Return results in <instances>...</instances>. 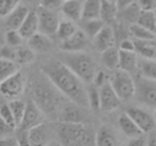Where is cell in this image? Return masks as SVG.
<instances>
[{"mask_svg":"<svg viewBox=\"0 0 156 146\" xmlns=\"http://www.w3.org/2000/svg\"><path fill=\"white\" fill-rule=\"evenodd\" d=\"M42 71L63 96L81 107H89L85 82L62 61H48L42 66Z\"/></svg>","mask_w":156,"mask_h":146,"instance_id":"6da1fadb","label":"cell"},{"mask_svg":"<svg viewBox=\"0 0 156 146\" xmlns=\"http://www.w3.org/2000/svg\"><path fill=\"white\" fill-rule=\"evenodd\" d=\"M57 134L61 144L86 146L95 144V134L85 123H63L57 126Z\"/></svg>","mask_w":156,"mask_h":146,"instance_id":"7a4b0ae2","label":"cell"},{"mask_svg":"<svg viewBox=\"0 0 156 146\" xmlns=\"http://www.w3.org/2000/svg\"><path fill=\"white\" fill-rule=\"evenodd\" d=\"M60 61L71 68L85 83H92L98 71L95 60L85 51H63Z\"/></svg>","mask_w":156,"mask_h":146,"instance_id":"3957f363","label":"cell"},{"mask_svg":"<svg viewBox=\"0 0 156 146\" xmlns=\"http://www.w3.org/2000/svg\"><path fill=\"white\" fill-rule=\"evenodd\" d=\"M56 90L57 88L50 82L47 77L46 79L39 78L32 85L33 101L46 115L52 116L57 114V111L59 110L60 98Z\"/></svg>","mask_w":156,"mask_h":146,"instance_id":"277c9868","label":"cell"},{"mask_svg":"<svg viewBox=\"0 0 156 146\" xmlns=\"http://www.w3.org/2000/svg\"><path fill=\"white\" fill-rule=\"evenodd\" d=\"M109 82L121 101L128 100L135 96L136 84L132 77V74L119 69L111 76Z\"/></svg>","mask_w":156,"mask_h":146,"instance_id":"5b68a950","label":"cell"},{"mask_svg":"<svg viewBox=\"0 0 156 146\" xmlns=\"http://www.w3.org/2000/svg\"><path fill=\"white\" fill-rule=\"evenodd\" d=\"M136 84L135 96L143 105L156 108V81L139 77Z\"/></svg>","mask_w":156,"mask_h":146,"instance_id":"8992f818","label":"cell"},{"mask_svg":"<svg viewBox=\"0 0 156 146\" xmlns=\"http://www.w3.org/2000/svg\"><path fill=\"white\" fill-rule=\"evenodd\" d=\"M26 85V79L20 71L0 83V93L7 98L16 99L23 94Z\"/></svg>","mask_w":156,"mask_h":146,"instance_id":"52a82bcc","label":"cell"},{"mask_svg":"<svg viewBox=\"0 0 156 146\" xmlns=\"http://www.w3.org/2000/svg\"><path fill=\"white\" fill-rule=\"evenodd\" d=\"M39 18V31L47 35H54L57 33V29L60 24L58 14L54 10H48L40 5L37 10Z\"/></svg>","mask_w":156,"mask_h":146,"instance_id":"ba28073f","label":"cell"},{"mask_svg":"<svg viewBox=\"0 0 156 146\" xmlns=\"http://www.w3.org/2000/svg\"><path fill=\"white\" fill-rule=\"evenodd\" d=\"M85 109V107H81L75 103H67L59 111V120L63 123H85L88 117Z\"/></svg>","mask_w":156,"mask_h":146,"instance_id":"9c48e42d","label":"cell"},{"mask_svg":"<svg viewBox=\"0 0 156 146\" xmlns=\"http://www.w3.org/2000/svg\"><path fill=\"white\" fill-rule=\"evenodd\" d=\"M44 112L37 107V105L33 100L28 101L26 105V110L25 114L23 116V120L20 122L18 128L24 129V130H29L32 127L43 123Z\"/></svg>","mask_w":156,"mask_h":146,"instance_id":"30bf717a","label":"cell"},{"mask_svg":"<svg viewBox=\"0 0 156 146\" xmlns=\"http://www.w3.org/2000/svg\"><path fill=\"white\" fill-rule=\"evenodd\" d=\"M100 97H101V110L110 112L115 110L120 106L121 99L115 92L111 86L109 80L100 86Z\"/></svg>","mask_w":156,"mask_h":146,"instance_id":"8fae6325","label":"cell"},{"mask_svg":"<svg viewBox=\"0 0 156 146\" xmlns=\"http://www.w3.org/2000/svg\"><path fill=\"white\" fill-rule=\"evenodd\" d=\"M89 37L83 30H77L69 39L61 42L60 48L62 51L76 52L83 51L89 45Z\"/></svg>","mask_w":156,"mask_h":146,"instance_id":"7c38bea8","label":"cell"},{"mask_svg":"<svg viewBox=\"0 0 156 146\" xmlns=\"http://www.w3.org/2000/svg\"><path fill=\"white\" fill-rule=\"evenodd\" d=\"M126 113L132 117V120L137 124V126L143 131L147 132L155 127V120L153 116L145 110L138 107H130L127 109Z\"/></svg>","mask_w":156,"mask_h":146,"instance_id":"4fadbf2b","label":"cell"},{"mask_svg":"<svg viewBox=\"0 0 156 146\" xmlns=\"http://www.w3.org/2000/svg\"><path fill=\"white\" fill-rule=\"evenodd\" d=\"M93 47L96 51L103 52L104 50L115 46V29L109 25H105L102 30L93 37Z\"/></svg>","mask_w":156,"mask_h":146,"instance_id":"5bb4252c","label":"cell"},{"mask_svg":"<svg viewBox=\"0 0 156 146\" xmlns=\"http://www.w3.org/2000/svg\"><path fill=\"white\" fill-rule=\"evenodd\" d=\"M28 46L37 54H46L52 49V41L49 35L37 32L28 39Z\"/></svg>","mask_w":156,"mask_h":146,"instance_id":"9a60e30c","label":"cell"},{"mask_svg":"<svg viewBox=\"0 0 156 146\" xmlns=\"http://www.w3.org/2000/svg\"><path fill=\"white\" fill-rule=\"evenodd\" d=\"M118 125H119V128L122 131V133L128 139L140 137L143 133V131L137 126V124L127 113H123L120 115L119 120H118Z\"/></svg>","mask_w":156,"mask_h":146,"instance_id":"2e32d148","label":"cell"},{"mask_svg":"<svg viewBox=\"0 0 156 146\" xmlns=\"http://www.w3.org/2000/svg\"><path fill=\"white\" fill-rule=\"evenodd\" d=\"M18 32L23 36V39L28 40L34 33L39 32V18H37V11H29L28 15L20 27L18 28Z\"/></svg>","mask_w":156,"mask_h":146,"instance_id":"e0dca14e","label":"cell"},{"mask_svg":"<svg viewBox=\"0 0 156 146\" xmlns=\"http://www.w3.org/2000/svg\"><path fill=\"white\" fill-rule=\"evenodd\" d=\"M29 10L27 7L18 5L10 14L5 16V27L8 29H15L18 30L20 25L25 20L26 16L28 15Z\"/></svg>","mask_w":156,"mask_h":146,"instance_id":"ac0fdd59","label":"cell"},{"mask_svg":"<svg viewBox=\"0 0 156 146\" xmlns=\"http://www.w3.org/2000/svg\"><path fill=\"white\" fill-rule=\"evenodd\" d=\"M119 68L129 74L138 71V54L136 51L120 50Z\"/></svg>","mask_w":156,"mask_h":146,"instance_id":"d6986e66","label":"cell"},{"mask_svg":"<svg viewBox=\"0 0 156 146\" xmlns=\"http://www.w3.org/2000/svg\"><path fill=\"white\" fill-rule=\"evenodd\" d=\"M63 15L72 22H77L81 19L83 3L79 0H64L61 7Z\"/></svg>","mask_w":156,"mask_h":146,"instance_id":"ffe728a7","label":"cell"},{"mask_svg":"<svg viewBox=\"0 0 156 146\" xmlns=\"http://www.w3.org/2000/svg\"><path fill=\"white\" fill-rule=\"evenodd\" d=\"M29 143L31 146H40V145H46V142L48 141V129L43 123L37 125L29 129Z\"/></svg>","mask_w":156,"mask_h":146,"instance_id":"44dd1931","label":"cell"},{"mask_svg":"<svg viewBox=\"0 0 156 146\" xmlns=\"http://www.w3.org/2000/svg\"><path fill=\"white\" fill-rule=\"evenodd\" d=\"M119 9L115 1L101 0V19L106 25H110L118 18Z\"/></svg>","mask_w":156,"mask_h":146,"instance_id":"7402d4cb","label":"cell"},{"mask_svg":"<svg viewBox=\"0 0 156 146\" xmlns=\"http://www.w3.org/2000/svg\"><path fill=\"white\" fill-rule=\"evenodd\" d=\"M140 13H141V9L136 1V2H134V3H132V5H127V7L123 8V9L119 10L118 18H120L122 22L133 25L138 22Z\"/></svg>","mask_w":156,"mask_h":146,"instance_id":"603a6c76","label":"cell"},{"mask_svg":"<svg viewBox=\"0 0 156 146\" xmlns=\"http://www.w3.org/2000/svg\"><path fill=\"white\" fill-rule=\"evenodd\" d=\"M95 144L98 146H115L118 140L109 127L101 126L95 134Z\"/></svg>","mask_w":156,"mask_h":146,"instance_id":"cb8c5ba5","label":"cell"},{"mask_svg":"<svg viewBox=\"0 0 156 146\" xmlns=\"http://www.w3.org/2000/svg\"><path fill=\"white\" fill-rule=\"evenodd\" d=\"M101 18V0H85L83 3L81 19Z\"/></svg>","mask_w":156,"mask_h":146,"instance_id":"d4e9b609","label":"cell"},{"mask_svg":"<svg viewBox=\"0 0 156 146\" xmlns=\"http://www.w3.org/2000/svg\"><path fill=\"white\" fill-rule=\"evenodd\" d=\"M154 41H135V51L141 58L153 59L156 60V45L153 43Z\"/></svg>","mask_w":156,"mask_h":146,"instance_id":"484cf974","label":"cell"},{"mask_svg":"<svg viewBox=\"0 0 156 146\" xmlns=\"http://www.w3.org/2000/svg\"><path fill=\"white\" fill-rule=\"evenodd\" d=\"M138 71L141 77L156 81V60L138 58Z\"/></svg>","mask_w":156,"mask_h":146,"instance_id":"4316f807","label":"cell"},{"mask_svg":"<svg viewBox=\"0 0 156 146\" xmlns=\"http://www.w3.org/2000/svg\"><path fill=\"white\" fill-rule=\"evenodd\" d=\"M102 54V62L108 69H117L119 68V60H120V50H118L115 46L104 50Z\"/></svg>","mask_w":156,"mask_h":146,"instance_id":"83f0119b","label":"cell"},{"mask_svg":"<svg viewBox=\"0 0 156 146\" xmlns=\"http://www.w3.org/2000/svg\"><path fill=\"white\" fill-rule=\"evenodd\" d=\"M20 71V64L15 61L0 58V83Z\"/></svg>","mask_w":156,"mask_h":146,"instance_id":"f1b7e54d","label":"cell"},{"mask_svg":"<svg viewBox=\"0 0 156 146\" xmlns=\"http://www.w3.org/2000/svg\"><path fill=\"white\" fill-rule=\"evenodd\" d=\"M129 33L136 40H141V41H154L155 40V32L140 26L137 23L130 25Z\"/></svg>","mask_w":156,"mask_h":146,"instance_id":"f546056e","label":"cell"},{"mask_svg":"<svg viewBox=\"0 0 156 146\" xmlns=\"http://www.w3.org/2000/svg\"><path fill=\"white\" fill-rule=\"evenodd\" d=\"M105 23L101 18H95V19H88L83 23V32L87 34V36L90 40H92L105 26Z\"/></svg>","mask_w":156,"mask_h":146,"instance_id":"4dcf8cb0","label":"cell"},{"mask_svg":"<svg viewBox=\"0 0 156 146\" xmlns=\"http://www.w3.org/2000/svg\"><path fill=\"white\" fill-rule=\"evenodd\" d=\"M35 52L30 47H23L22 45L18 46L16 49V62L20 65L30 64L34 61Z\"/></svg>","mask_w":156,"mask_h":146,"instance_id":"1f68e13d","label":"cell"},{"mask_svg":"<svg viewBox=\"0 0 156 146\" xmlns=\"http://www.w3.org/2000/svg\"><path fill=\"white\" fill-rule=\"evenodd\" d=\"M137 24L156 33V19L154 11H142L141 10Z\"/></svg>","mask_w":156,"mask_h":146,"instance_id":"d6a6232c","label":"cell"},{"mask_svg":"<svg viewBox=\"0 0 156 146\" xmlns=\"http://www.w3.org/2000/svg\"><path fill=\"white\" fill-rule=\"evenodd\" d=\"M10 108H11L12 114H13L14 120H15L16 124V128L20 126V122L23 120V116L25 114V110H26V103L24 101L20 100L18 98L16 99H12L10 101Z\"/></svg>","mask_w":156,"mask_h":146,"instance_id":"836d02e7","label":"cell"},{"mask_svg":"<svg viewBox=\"0 0 156 146\" xmlns=\"http://www.w3.org/2000/svg\"><path fill=\"white\" fill-rule=\"evenodd\" d=\"M76 31H77V28L72 20H62L59 24L56 34L58 35V37L61 41H64V40L69 39L71 35H73Z\"/></svg>","mask_w":156,"mask_h":146,"instance_id":"e575fe53","label":"cell"},{"mask_svg":"<svg viewBox=\"0 0 156 146\" xmlns=\"http://www.w3.org/2000/svg\"><path fill=\"white\" fill-rule=\"evenodd\" d=\"M88 92V105L93 111H98L101 109V97H100V88L95 84L90 85L87 89Z\"/></svg>","mask_w":156,"mask_h":146,"instance_id":"d590c367","label":"cell"},{"mask_svg":"<svg viewBox=\"0 0 156 146\" xmlns=\"http://www.w3.org/2000/svg\"><path fill=\"white\" fill-rule=\"evenodd\" d=\"M5 44L9 46H13V47H18L22 45L23 36L18 30L15 29H8L7 32H5Z\"/></svg>","mask_w":156,"mask_h":146,"instance_id":"8d00e7d4","label":"cell"},{"mask_svg":"<svg viewBox=\"0 0 156 146\" xmlns=\"http://www.w3.org/2000/svg\"><path fill=\"white\" fill-rule=\"evenodd\" d=\"M0 117L2 118V120H5L8 124L16 127L15 120H14L10 105L7 103H5V101H0Z\"/></svg>","mask_w":156,"mask_h":146,"instance_id":"74e56055","label":"cell"},{"mask_svg":"<svg viewBox=\"0 0 156 146\" xmlns=\"http://www.w3.org/2000/svg\"><path fill=\"white\" fill-rule=\"evenodd\" d=\"M18 5L20 0H0V17H5Z\"/></svg>","mask_w":156,"mask_h":146,"instance_id":"f35d334b","label":"cell"},{"mask_svg":"<svg viewBox=\"0 0 156 146\" xmlns=\"http://www.w3.org/2000/svg\"><path fill=\"white\" fill-rule=\"evenodd\" d=\"M16 49L17 47H13V46H9L5 44L1 49H0V57L7 60H16ZM16 62V61H15Z\"/></svg>","mask_w":156,"mask_h":146,"instance_id":"ab89813d","label":"cell"},{"mask_svg":"<svg viewBox=\"0 0 156 146\" xmlns=\"http://www.w3.org/2000/svg\"><path fill=\"white\" fill-rule=\"evenodd\" d=\"M15 128L16 127L8 124L5 120H2V118L0 117V137H10V135L13 133V131Z\"/></svg>","mask_w":156,"mask_h":146,"instance_id":"60d3db41","label":"cell"},{"mask_svg":"<svg viewBox=\"0 0 156 146\" xmlns=\"http://www.w3.org/2000/svg\"><path fill=\"white\" fill-rule=\"evenodd\" d=\"M64 0H41V7L48 10H56L61 9Z\"/></svg>","mask_w":156,"mask_h":146,"instance_id":"b9f144b4","label":"cell"},{"mask_svg":"<svg viewBox=\"0 0 156 146\" xmlns=\"http://www.w3.org/2000/svg\"><path fill=\"white\" fill-rule=\"evenodd\" d=\"M142 11H154L156 9V0H137Z\"/></svg>","mask_w":156,"mask_h":146,"instance_id":"7bdbcfd3","label":"cell"},{"mask_svg":"<svg viewBox=\"0 0 156 146\" xmlns=\"http://www.w3.org/2000/svg\"><path fill=\"white\" fill-rule=\"evenodd\" d=\"M17 142L18 145L22 146H26V145H30L29 143V131L28 130H24V129H20L18 128V133H17Z\"/></svg>","mask_w":156,"mask_h":146,"instance_id":"ee69618b","label":"cell"},{"mask_svg":"<svg viewBox=\"0 0 156 146\" xmlns=\"http://www.w3.org/2000/svg\"><path fill=\"white\" fill-rule=\"evenodd\" d=\"M120 50L135 51V42L129 39H123L120 43Z\"/></svg>","mask_w":156,"mask_h":146,"instance_id":"f6af8a7d","label":"cell"},{"mask_svg":"<svg viewBox=\"0 0 156 146\" xmlns=\"http://www.w3.org/2000/svg\"><path fill=\"white\" fill-rule=\"evenodd\" d=\"M106 81H107V78H106V75H105L104 71H98V73L95 74V77H94L93 82H92V83L95 84L96 86L100 88V86L102 85V84H104Z\"/></svg>","mask_w":156,"mask_h":146,"instance_id":"bcb514c9","label":"cell"},{"mask_svg":"<svg viewBox=\"0 0 156 146\" xmlns=\"http://www.w3.org/2000/svg\"><path fill=\"white\" fill-rule=\"evenodd\" d=\"M0 145L2 146H17L18 142L17 139L13 137H0Z\"/></svg>","mask_w":156,"mask_h":146,"instance_id":"7dc6e473","label":"cell"},{"mask_svg":"<svg viewBox=\"0 0 156 146\" xmlns=\"http://www.w3.org/2000/svg\"><path fill=\"white\" fill-rule=\"evenodd\" d=\"M128 145L130 146H144L147 145V141H145L143 137H132V139H129V141H128Z\"/></svg>","mask_w":156,"mask_h":146,"instance_id":"c3c4849f","label":"cell"},{"mask_svg":"<svg viewBox=\"0 0 156 146\" xmlns=\"http://www.w3.org/2000/svg\"><path fill=\"white\" fill-rule=\"evenodd\" d=\"M137 0H115V3H117V7L119 10L123 9V8L127 7V5H132V3L136 2Z\"/></svg>","mask_w":156,"mask_h":146,"instance_id":"681fc988","label":"cell"},{"mask_svg":"<svg viewBox=\"0 0 156 146\" xmlns=\"http://www.w3.org/2000/svg\"><path fill=\"white\" fill-rule=\"evenodd\" d=\"M147 145H156V133H152L147 140Z\"/></svg>","mask_w":156,"mask_h":146,"instance_id":"f907efd6","label":"cell"},{"mask_svg":"<svg viewBox=\"0 0 156 146\" xmlns=\"http://www.w3.org/2000/svg\"><path fill=\"white\" fill-rule=\"evenodd\" d=\"M5 45V32L0 31V49Z\"/></svg>","mask_w":156,"mask_h":146,"instance_id":"816d5d0a","label":"cell"},{"mask_svg":"<svg viewBox=\"0 0 156 146\" xmlns=\"http://www.w3.org/2000/svg\"><path fill=\"white\" fill-rule=\"evenodd\" d=\"M154 13H155V19H156V9L154 10Z\"/></svg>","mask_w":156,"mask_h":146,"instance_id":"f5cc1de1","label":"cell"},{"mask_svg":"<svg viewBox=\"0 0 156 146\" xmlns=\"http://www.w3.org/2000/svg\"><path fill=\"white\" fill-rule=\"evenodd\" d=\"M155 118H156V110H155Z\"/></svg>","mask_w":156,"mask_h":146,"instance_id":"db71d44e","label":"cell"},{"mask_svg":"<svg viewBox=\"0 0 156 146\" xmlns=\"http://www.w3.org/2000/svg\"><path fill=\"white\" fill-rule=\"evenodd\" d=\"M112 1H115V0H112Z\"/></svg>","mask_w":156,"mask_h":146,"instance_id":"11a10c76","label":"cell"}]
</instances>
